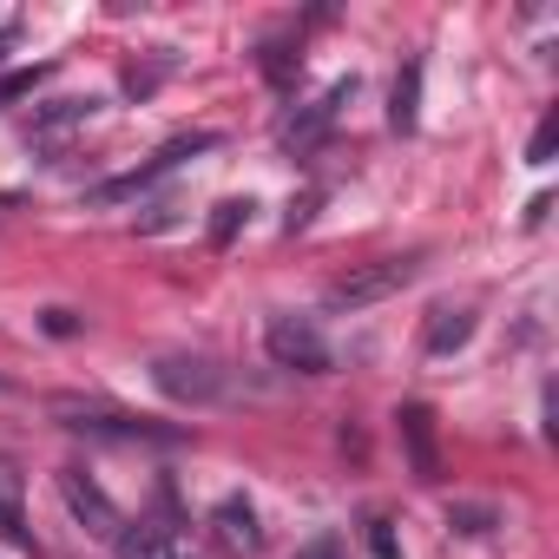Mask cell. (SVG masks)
<instances>
[{"label": "cell", "instance_id": "obj_18", "mask_svg": "<svg viewBox=\"0 0 559 559\" xmlns=\"http://www.w3.org/2000/svg\"><path fill=\"white\" fill-rule=\"evenodd\" d=\"M297 559H343V539H330V533H323V539H310Z\"/></svg>", "mask_w": 559, "mask_h": 559}, {"label": "cell", "instance_id": "obj_4", "mask_svg": "<svg viewBox=\"0 0 559 559\" xmlns=\"http://www.w3.org/2000/svg\"><path fill=\"white\" fill-rule=\"evenodd\" d=\"M60 500H67V513L93 533V539H119V507L106 500V487L99 480H86V467H60Z\"/></svg>", "mask_w": 559, "mask_h": 559}, {"label": "cell", "instance_id": "obj_12", "mask_svg": "<svg viewBox=\"0 0 559 559\" xmlns=\"http://www.w3.org/2000/svg\"><path fill=\"white\" fill-rule=\"evenodd\" d=\"M389 126H395V132H415V126H421V60L402 67V80H395V106H389Z\"/></svg>", "mask_w": 559, "mask_h": 559}, {"label": "cell", "instance_id": "obj_21", "mask_svg": "<svg viewBox=\"0 0 559 559\" xmlns=\"http://www.w3.org/2000/svg\"><path fill=\"white\" fill-rule=\"evenodd\" d=\"M8 40H14V34H0V60H8Z\"/></svg>", "mask_w": 559, "mask_h": 559}, {"label": "cell", "instance_id": "obj_6", "mask_svg": "<svg viewBox=\"0 0 559 559\" xmlns=\"http://www.w3.org/2000/svg\"><path fill=\"white\" fill-rule=\"evenodd\" d=\"M349 99H356V80H336V86H330V93H323L304 119H290V126H284V145H290V152H310V145H317V139L343 119V106H349Z\"/></svg>", "mask_w": 559, "mask_h": 559}, {"label": "cell", "instance_id": "obj_16", "mask_svg": "<svg viewBox=\"0 0 559 559\" xmlns=\"http://www.w3.org/2000/svg\"><path fill=\"white\" fill-rule=\"evenodd\" d=\"M369 546H376V559H408V552H402V539H395V526H389V520H369Z\"/></svg>", "mask_w": 559, "mask_h": 559}, {"label": "cell", "instance_id": "obj_11", "mask_svg": "<svg viewBox=\"0 0 559 559\" xmlns=\"http://www.w3.org/2000/svg\"><path fill=\"white\" fill-rule=\"evenodd\" d=\"M119 559H178V546L165 526L139 520V526H119Z\"/></svg>", "mask_w": 559, "mask_h": 559}, {"label": "cell", "instance_id": "obj_20", "mask_svg": "<svg viewBox=\"0 0 559 559\" xmlns=\"http://www.w3.org/2000/svg\"><path fill=\"white\" fill-rule=\"evenodd\" d=\"M47 330H53V336H73L80 323H73V310H47Z\"/></svg>", "mask_w": 559, "mask_h": 559}, {"label": "cell", "instance_id": "obj_5", "mask_svg": "<svg viewBox=\"0 0 559 559\" xmlns=\"http://www.w3.org/2000/svg\"><path fill=\"white\" fill-rule=\"evenodd\" d=\"M60 415L73 435H93V441H158V448L185 441V428H158V421H132V415H99V408H67V402H60Z\"/></svg>", "mask_w": 559, "mask_h": 559}, {"label": "cell", "instance_id": "obj_1", "mask_svg": "<svg viewBox=\"0 0 559 559\" xmlns=\"http://www.w3.org/2000/svg\"><path fill=\"white\" fill-rule=\"evenodd\" d=\"M263 349L276 369H297V376H323L330 369V343L317 330V317H297V310H276L263 323Z\"/></svg>", "mask_w": 559, "mask_h": 559}, {"label": "cell", "instance_id": "obj_7", "mask_svg": "<svg viewBox=\"0 0 559 559\" xmlns=\"http://www.w3.org/2000/svg\"><path fill=\"white\" fill-rule=\"evenodd\" d=\"M395 428H402V448H408V467H415V480H441V448H435V415H428L421 402H408V408L395 415Z\"/></svg>", "mask_w": 559, "mask_h": 559}, {"label": "cell", "instance_id": "obj_13", "mask_svg": "<svg viewBox=\"0 0 559 559\" xmlns=\"http://www.w3.org/2000/svg\"><path fill=\"white\" fill-rule=\"evenodd\" d=\"M93 112H99V99H60V106H53L34 132H40V139H60L67 126H80V119H93Z\"/></svg>", "mask_w": 559, "mask_h": 559}, {"label": "cell", "instance_id": "obj_8", "mask_svg": "<svg viewBox=\"0 0 559 559\" xmlns=\"http://www.w3.org/2000/svg\"><path fill=\"white\" fill-rule=\"evenodd\" d=\"M211 526H217V539H224L230 552H263V526H257V513H250L243 493H224V500L211 507Z\"/></svg>", "mask_w": 559, "mask_h": 559}, {"label": "cell", "instance_id": "obj_2", "mask_svg": "<svg viewBox=\"0 0 559 559\" xmlns=\"http://www.w3.org/2000/svg\"><path fill=\"white\" fill-rule=\"evenodd\" d=\"M415 270H421V257H376V263L336 276V284H330V310H369V304L408 290V284H415Z\"/></svg>", "mask_w": 559, "mask_h": 559}, {"label": "cell", "instance_id": "obj_15", "mask_svg": "<svg viewBox=\"0 0 559 559\" xmlns=\"http://www.w3.org/2000/svg\"><path fill=\"white\" fill-rule=\"evenodd\" d=\"M552 145H559V112H546V119H539V132H533V145H526V165H546V158H552Z\"/></svg>", "mask_w": 559, "mask_h": 559}, {"label": "cell", "instance_id": "obj_14", "mask_svg": "<svg viewBox=\"0 0 559 559\" xmlns=\"http://www.w3.org/2000/svg\"><path fill=\"white\" fill-rule=\"evenodd\" d=\"M243 224H250V198H224V204L211 211V243L224 250V243H230V237H237Z\"/></svg>", "mask_w": 559, "mask_h": 559}, {"label": "cell", "instance_id": "obj_3", "mask_svg": "<svg viewBox=\"0 0 559 559\" xmlns=\"http://www.w3.org/2000/svg\"><path fill=\"white\" fill-rule=\"evenodd\" d=\"M152 382H158L171 402H191V408H204V402L224 395V369H217L211 356H158V362H152Z\"/></svg>", "mask_w": 559, "mask_h": 559}, {"label": "cell", "instance_id": "obj_10", "mask_svg": "<svg viewBox=\"0 0 559 559\" xmlns=\"http://www.w3.org/2000/svg\"><path fill=\"white\" fill-rule=\"evenodd\" d=\"M0 539L8 546H21V552H34V533H27V520H21V474L0 461Z\"/></svg>", "mask_w": 559, "mask_h": 559}, {"label": "cell", "instance_id": "obj_19", "mask_svg": "<svg viewBox=\"0 0 559 559\" xmlns=\"http://www.w3.org/2000/svg\"><path fill=\"white\" fill-rule=\"evenodd\" d=\"M34 80H40V67H34V73H14V80H0V106H8L14 93H34Z\"/></svg>", "mask_w": 559, "mask_h": 559}, {"label": "cell", "instance_id": "obj_17", "mask_svg": "<svg viewBox=\"0 0 559 559\" xmlns=\"http://www.w3.org/2000/svg\"><path fill=\"white\" fill-rule=\"evenodd\" d=\"M448 526H461V533H493V513H487V507H454Z\"/></svg>", "mask_w": 559, "mask_h": 559}, {"label": "cell", "instance_id": "obj_9", "mask_svg": "<svg viewBox=\"0 0 559 559\" xmlns=\"http://www.w3.org/2000/svg\"><path fill=\"white\" fill-rule=\"evenodd\" d=\"M467 336H474V310L461 304H441V310H428V330H421V349L428 356H448V349H467Z\"/></svg>", "mask_w": 559, "mask_h": 559}]
</instances>
